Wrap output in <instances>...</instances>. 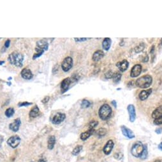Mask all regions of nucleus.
<instances>
[{"instance_id": "7c9ffc66", "label": "nucleus", "mask_w": 162, "mask_h": 162, "mask_svg": "<svg viewBox=\"0 0 162 162\" xmlns=\"http://www.w3.org/2000/svg\"><path fill=\"white\" fill-rule=\"evenodd\" d=\"M98 122L97 121L92 120L91 122L88 124V130H90V129L94 130V128L98 125Z\"/></svg>"}, {"instance_id": "c85d7f7f", "label": "nucleus", "mask_w": 162, "mask_h": 162, "mask_svg": "<svg viewBox=\"0 0 162 162\" xmlns=\"http://www.w3.org/2000/svg\"><path fill=\"white\" fill-rule=\"evenodd\" d=\"M91 106V102L90 101H89L86 99H84L82 100L81 102V108H90Z\"/></svg>"}, {"instance_id": "2f4dec72", "label": "nucleus", "mask_w": 162, "mask_h": 162, "mask_svg": "<svg viewBox=\"0 0 162 162\" xmlns=\"http://www.w3.org/2000/svg\"><path fill=\"white\" fill-rule=\"evenodd\" d=\"M154 124L156 125H162V115L160 117L154 119Z\"/></svg>"}, {"instance_id": "c9c22d12", "label": "nucleus", "mask_w": 162, "mask_h": 162, "mask_svg": "<svg viewBox=\"0 0 162 162\" xmlns=\"http://www.w3.org/2000/svg\"><path fill=\"white\" fill-rule=\"evenodd\" d=\"M10 39H7V41L5 42V48H8L9 46H10Z\"/></svg>"}, {"instance_id": "cd10ccee", "label": "nucleus", "mask_w": 162, "mask_h": 162, "mask_svg": "<svg viewBox=\"0 0 162 162\" xmlns=\"http://www.w3.org/2000/svg\"><path fill=\"white\" fill-rule=\"evenodd\" d=\"M15 113V110L13 108H9L5 111V116L7 118L12 117Z\"/></svg>"}, {"instance_id": "aec40b11", "label": "nucleus", "mask_w": 162, "mask_h": 162, "mask_svg": "<svg viewBox=\"0 0 162 162\" xmlns=\"http://www.w3.org/2000/svg\"><path fill=\"white\" fill-rule=\"evenodd\" d=\"M56 144V137L54 135H50L47 140V148L49 150H52L54 148Z\"/></svg>"}, {"instance_id": "2eb2a0df", "label": "nucleus", "mask_w": 162, "mask_h": 162, "mask_svg": "<svg viewBox=\"0 0 162 162\" xmlns=\"http://www.w3.org/2000/svg\"><path fill=\"white\" fill-rule=\"evenodd\" d=\"M114 143L112 140H109L105 144V145L103 149V151L105 155H110L111 151H112L114 148Z\"/></svg>"}, {"instance_id": "f704fd0d", "label": "nucleus", "mask_w": 162, "mask_h": 162, "mask_svg": "<svg viewBox=\"0 0 162 162\" xmlns=\"http://www.w3.org/2000/svg\"><path fill=\"white\" fill-rule=\"evenodd\" d=\"M90 38H74L75 39V42H85V41H86V40L89 39Z\"/></svg>"}, {"instance_id": "6e6552de", "label": "nucleus", "mask_w": 162, "mask_h": 162, "mask_svg": "<svg viewBox=\"0 0 162 162\" xmlns=\"http://www.w3.org/2000/svg\"><path fill=\"white\" fill-rule=\"evenodd\" d=\"M72 82L73 81L71 78H66L62 81L61 83V90L62 93L68 91Z\"/></svg>"}, {"instance_id": "b1692460", "label": "nucleus", "mask_w": 162, "mask_h": 162, "mask_svg": "<svg viewBox=\"0 0 162 162\" xmlns=\"http://www.w3.org/2000/svg\"><path fill=\"white\" fill-rule=\"evenodd\" d=\"M121 77H122L121 74L119 72L114 73L112 78V80H113L114 83H118L120 82L121 79Z\"/></svg>"}, {"instance_id": "c03bdc74", "label": "nucleus", "mask_w": 162, "mask_h": 162, "mask_svg": "<svg viewBox=\"0 0 162 162\" xmlns=\"http://www.w3.org/2000/svg\"><path fill=\"white\" fill-rule=\"evenodd\" d=\"M3 63H5V61H0V65H2Z\"/></svg>"}, {"instance_id": "49530a36", "label": "nucleus", "mask_w": 162, "mask_h": 162, "mask_svg": "<svg viewBox=\"0 0 162 162\" xmlns=\"http://www.w3.org/2000/svg\"><path fill=\"white\" fill-rule=\"evenodd\" d=\"M31 162H33V161H31Z\"/></svg>"}, {"instance_id": "423d86ee", "label": "nucleus", "mask_w": 162, "mask_h": 162, "mask_svg": "<svg viewBox=\"0 0 162 162\" xmlns=\"http://www.w3.org/2000/svg\"><path fill=\"white\" fill-rule=\"evenodd\" d=\"M73 65H74L73 59L71 57H66L62 62L61 69L64 72H68L72 69Z\"/></svg>"}, {"instance_id": "37998d69", "label": "nucleus", "mask_w": 162, "mask_h": 162, "mask_svg": "<svg viewBox=\"0 0 162 162\" xmlns=\"http://www.w3.org/2000/svg\"><path fill=\"white\" fill-rule=\"evenodd\" d=\"M154 162H162V161L160 160H155Z\"/></svg>"}, {"instance_id": "f03ea898", "label": "nucleus", "mask_w": 162, "mask_h": 162, "mask_svg": "<svg viewBox=\"0 0 162 162\" xmlns=\"http://www.w3.org/2000/svg\"><path fill=\"white\" fill-rule=\"evenodd\" d=\"M49 48V43L47 41L44 39H41L38 41L36 44V47L34 48L36 53L33 56V59L35 60L37 58L42 56L43 53L47 51Z\"/></svg>"}, {"instance_id": "412c9836", "label": "nucleus", "mask_w": 162, "mask_h": 162, "mask_svg": "<svg viewBox=\"0 0 162 162\" xmlns=\"http://www.w3.org/2000/svg\"><path fill=\"white\" fill-rule=\"evenodd\" d=\"M39 114H40V110L39 107H38L37 105H35L34 106L31 108V110L29 113L30 117L34 118L37 117L38 116H39Z\"/></svg>"}, {"instance_id": "f3484780", "label": "nucleus", "mask_w": 162, "mask_h": 162, "mask_svg": "<svg viewBox=\"0 0 162 162\" xmlns=\"http://www.w3.org/2000/svg\"><path fill=\"white\" fill-rule=\"evenodd\" d=\"M152 89H148V90H142V91L139 93V98L141 101H145L147 99L149 96L151 95V93H152Z\"/></svg>"}, {"instance_id": "4468645a", "label": "nucleus", "mask_w": 162, "mask_h": 162, "mask_svg": "<svg viewBox=\"0 0 162 162\" xmlns=\"http://www.w3.org/2000/svg\"><path fill=\"white\" fill-rule=\"evenodd\" d=\"M116 66L121 72H125V71L128 69L129 67V62L126 60V59H124L122 61L117 62L116 64Z\"/></svg>"}, {"instance_id": "6ab92c4d", "label": "nucleus", "mask_w": 162, "mask_h": 162, "mask_svg": "<svg viewBox=\"0 0 162 162\" xmlns=\"http://www.w3.org/2000/svg\"><path fill=\"white\" fill-rule=\"evenodd\" d=\"M94 132H95V130L94 129H90L86 132L82 133L81 134V139L83 141H86L88 138L90 137V136H91L93 134Z\"/></svg>"}, {"instance_id": "39448f33", "label": "nucleus", "mask_w": 162, "mask_h": 162, "mask_svg": "<svg viewBox=\"0 0 162 162\" xmlns=\"http://www.w3.org/2000/svg\"><path fill=\"white\" fill-rule=\"evenodd\" d=\"M143 150H144V145L141 141H137L133 145L131 149V152L133 157L136 158H141Z\"/></svg>"}, {"instance_id": "58836bf2", "label": "nucleus", "mask_w": 162, "mask_h": 162, "mask_svg": "<svg viewBox=\"0 0 162 162\" xmlns=\"http://www.w3.org/2000/svg\"><path fill=\"white\" fill-rule=\"evenodd\" d=\"M155 132L157 133V134H160L162 132V128H158V129H156Z\"/></svg>"}, {"instance_id": "9d476101", "label": "nucleus", "mask_w": 162, "mask_h": 162, "mask_svg": "<svg viewBox=\"0 0 162 162\" xmlns=\"http://www.w3.org/2000/svg\"><path fill=\"white\" fill-rule=\"evenodd\" d=\"M142 66L141 64H135L133 66L130 72V76L132 78H136L139 76L142 73Z\"/></svg>"}, {"instance_id": "5701e85b", "label": "nucleus", "mask_w": 162, "mask_h": 162, "mask_svg": "<svg viewBox=\"0 0 162 162\" xmlns=\"http://www.w3.org/2000/svg\"><path fill=\"white\" fill-rule=\"evenodd\" d=\"M162 115V106L158 107V108L156 109V110L153 111V113H152V118L153 119H156L158 117H160Z\"/></svg>"}, {"instance_id": "79ce46f5", "label": "nucleus", "mask_w": 162, "mask_h": 162, "mask_svg": "<svg viewBox=\"0 0 162 162\" xmlns=\"http://www.w3.org/2000/svg\"><path fill=\"white\" fill-rule=\"evenodd\" d=\"M39 162H46L45 160H43V159H40V160H39Z\"/></svg>"}, {"instance_id": "ddd939ff", "label": "nucleus", "mask_w": 162, "mask_h": 162, "mask_svg": "<svg viewBox=\"0 0 162 162\" xmlns=\"http://www.w3.org/2000/svg\"><path fill=\"white\" fill-rule=\"evenodd\" d=\"M21 125V121L20 118H16L13 122L11 123L9 125V129L11 130L12 131L14 132H17L19 130V127Z\"/></svg>"}, {"instance_id": "e433bc0d", "label": "nucleus", "mask_w": 162, "mask_h": 162, "mask_svg": "<svg viewBox=\"0 0 162 162\" xmlns=\"http://www.w3.org/2000/svg\"><path fill=\"white\" fill-rule=\"evenodd\" d=\"M149 61V56L148 55H145L144 57H143L142 59L141 60L142 62H147Z\"/></svg>"}, {"instance_id": "dca6fc26", "label": "nucleus", "mask_w": 162, "mask_h": 162, "mask_svg": "<svg viewBox=\"0 0 162 162\" xmlns=\"http://www.w3.org/2000/svg\"><path fill=\"white\" fill-rule=\"evenodd\" d=\"M21 75L24 80H30L33 78V74L31 72V71L28 69V68H24L23 70L21 71Z\"/></svg>"}, {"instance_id": "ea45409f", "label": "nucleus", "mask_w": 162, "mask_h": 162, "mask_svg": "<svg viewBox=\"0 0 162 162\" xmlns=\"http://www.w3.org/2000/svg\"><path fill=\"white\" fill-rule=\"evenodd\" d=\"M111 103H112V104L114 106V107L117 108V103H116V101H112V102H111Z\"/></svg>"}, {"instance_id": "20e7f679", "label": "nucleus", "mask_w": 162, "mask_h": 162, "mask_svg": "<svg viewBox=\"0 0 162 162\" xmlns=\"http://www.w3.org/2000/svg\"><path fill=\"white\" fill-rule=\"evenodd\" d=\"M112 113V108L109 104H104L100 107L98 114H99L100 118L102 120H107L109 119Z\"/></svg>"}, {"instance_id": "473e14b6", "label": "nucleus", "mask_w": 162, "mask_h": 162, "mask_svg": "<svg viewBox=\"0 0 162 162\" xmlns=\"http://www.w3.org/2000/svg\"><path fill=\"white\" fill-rule=\"evenodd\" d=\"M32 102H21L18 104L19 107H23V106H28L32 105Z\"/></svg>"}, {"instance_id": "a18cd8bd", "label": "nucleus", "mask_w": 162, "mask_h": 162, "mask_svg": "<svg viewBox=\"0 0 162 162\" xmlns=\"http://www.w3.org/2000/svg\"><path fill=\"white\" fill-rule=\"evenodd\" d=\"M161 45H162V38H161Z\"/></svg>"}, {"instance_id": "393cba45", "label": "nucleus", "mask_w": 162, "mask_h": 162, "mask_svg": "<svg viewBox=\"0 0 162 162\" xmlns=\"http://www.w3.org/2000/svg\"><path fill=\"white\" fill-rule=\"evenodd\" d=\"M144 48H145V43L141 42L139 43V44L135 46L134 48V50L136 54H139V53H141L144 50Z\"/></svg>"}, {"instance_id": "c756f323", "label": "nucleus", "mask_w": 162, "mask_h": 162, "mask_svg": "<svg viewBox=\"0 0 162 162\" xmlns=\"http://www.w3.org/2000/svg\"><path fill=\"white\" fill-rule=\"evenodd\" d=\"M148 151L147 145H144V150H143L141 158L142 159V160H145V159L148 157Z\"/></svg>"}, {"instance_id": "0eeeda50", "label": "nucleus", "mask_w": 162, "mask_h": 162, "mask_svg": "<svg viewBox=\"0 0 162 162\" xmlns=\"http://www.w3.org/2000/svg\"><path fill=\"white\" fill-rule=\"evenodd\" d=\"M21 139L18 135H13L7 140V144L12 148H16L20 144Z\"/></svg>"}, {"instance_id": "4be33fe9", "label": "nucleus", "mask_w": 162, "mask_h": 162, "mask_svg": "<svg viewBox=\"0 0 162 162\" xmlns=\"http://www.w3.org/2000/svg\"><path fill=\"white\" fill-rule=\"evenodd\" d=\"M111 44H112V40L109 38H104L102 42V47L103 49L105 51H108L110 49Z\"/></svg>"}, {"instance_id": "4c0bfd02", "label": "nucleus", "mask_w": 162, "mask_h": 162, "mask_svg": "<svg viewBox=\"0 0 162 162\" xmlns=\"http://www.w3.org/2000/svg\"><path fill=\"white\" fill-rule=\"evenodd\" d=\"M49 99H50V97L49 96H46L45 98H44L43 100L42 101V102H43V104H45V103H47V102H48V101H49Z\"/></svg>"}, {"instance_id": "a878e982", "label": "nucleus", "mask_w": 162, "mask_h": 162, "mask_svg": "<svg viewBox=\"0 0 162 162\" xmlns=\"http://www.w3.org/2000/svg\"><path fill=\"white\" fill-rule=\"evenodd\" d=\"M107 131V129H105V128H100V129H98L97 131L95 132V133H96V135L98 137H102L106 135Z\"/></svg>"}, {"instance_id": "1a4fd4ad", "label": "nucleus", "mask_w": 162, "mask_h": 162, "mask_svg": "<svg viewBox=\"0 0 162 162\" xmlns=\"http://www.w3.org/2000/svg\"><path fill=\"white\" fill-rule=\"evenodd\" d=\"M66 114L62 113H57L52 118V123L54 125H59L65 120Z\"/></svg>"}, {"instance_id": "9b49d317", "label": "nucleus", "mask_w": 162, "mask_h": 162, "mask_svg": "<svg viewBox=\"0 0 162 162\" xmlns=\"http://www.w3.org/2000/svg\"><path fill=\"white\" fill-rule=\"evenodd\" d=\"M129 114V120L130 122H134L136 119V111L135 106L133 104H129L127 107Z\"/></svg>"}, {"instance_id": "a19ab883", "label": "nucleus", "mask_w": 162, "mask_h": 162, "mask_svg": "<svg viewBox=\"0 0 162 162\" xmlns=\"http://www.w3.org/2000/svg\"><path fill=\"white\" fill-rule=\"evenodd\" d=\"M158 148L159 149H160V150L162 151V142H160V144H159V145H158Z\"/></svg>"}, {"instance_id": "7ed1b4c3", "label": "nucleus", "mask_w": 162, "mask_h": 162, "mask_svg": "<svg viewBox=\"0 0 162 162\" xmlns=\"http://www.w3.org/2000/svg\"><path fill=\"white\" fill-rule=\"evenodd\" d=\"M152 83V78L151 75H144L139 78L136 81V85L142 89L148 88L151 85Z\"/></svg>"}, {"instance_id": "a211bd4d", "label": "nucleus", "mask_w": 162, "mask_h": 162, "mask_svg": "<svg viewBox=\"0 0 162 162\" xmlns=\"http://www.w3.org/2000/svg\"><path fill=\"white\" fill-rule=\"evenodd\" d=\"M104 55L105 54L103 50H97L96 52H94V54H93V57H92V59H93V61L97 62L102 59L104 57Z\"/></svg>"}, {"instance_id": "72a5a7b5", "label": "nucleus", "mask_w": 162, "mask_h": 162, "mask_svg": "<svg viewBox=\"0 0 162 162\" xmlns=\"http://www.w3.org/2000/svg\"><path fill=\"white\" fill-rule=\"evenodd\" d=\"M113 74H114V73L112 72V71L111 70H109V71H108L105 74V78H107V79H110L112 78Z\"/></svg>"}, {"instance_id": "bb28decb", "label": "nucleus", "mask_w": 162, "mask_h": 162, "mask_svg": "<svg viewBox=\"0 0 162 162\" xmlns=\"http://www.w3.org/2000/svg\"><path fill=\"white\" fill-rule=\"evenodd\" d=\"M82 148H83V146H81V145L77 146L74 149H73V151L72 152V154L74 156L78 155L79 153H80L81 151H82Z\"/></svg>"}, {"instance_id": "f8f14e48", "label": "nucleus", "mask_w": 162, "mask_h": 162, "mask_svg": "<svg viewBox=\"0 0 162 162\" xmlns=\"http://www.w3.org/2000/svg\"><path fill=\"white\" fill-rule=\"evenodd\" d=\"M121 132L123 135L125 136L128 139H133L135 137V135L134 133L132 132V130L128 129V128H127L125 125H122L121 127Z\"/></svg>"}, {"instance_id": "f257e3e1", "label": "nucleus", "mask_w": 162, "mask_h": 162, "mask_svg": "<svg viewBox=\"0 0 162 162\" xmlns=\"http://www.w3.org/2000/svg\"><path fill=\"white\" fill-rule=\"evenodd\" d=\"M8 61L13 66L22 67L23 66L24 55L20 52L14 51L8 55Z\"/></svg>"}]
</instances>
